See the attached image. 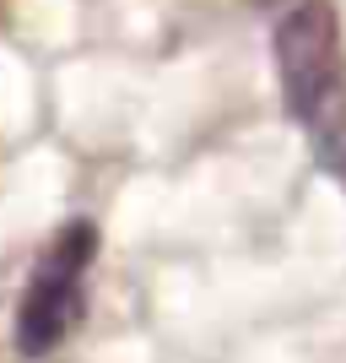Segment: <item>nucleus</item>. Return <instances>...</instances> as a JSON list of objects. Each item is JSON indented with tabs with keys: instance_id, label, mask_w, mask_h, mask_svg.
<instances>
[{
	"instance_id": "obj_3",
	"label": "nucleus",
	"mask_w": 346,
	"mask_h": 363,
	"mask_svg": "<svg viewBox=\"0 0 346 363\" xmlns=\"http://www.w3.org/2000/svg\"><path fill=\"white\" fill-rule=\"evenodd\" d=\"M249 6H282V0H249Z\"/></svg>"
},
{
	"instance_id": "obj_1",
	"label": "nucleus",
	"mask_w": 346,
	"mask_h": 363,
	"mask_svg": "<svg viewBox=\"0 0 346 363\" xmlns=\"http://www.w3.org/2000/svg\"><path fill=\"white\" fill-rule=\"evenodd\" d=\"M98 260V228L92 223H65L44 244V255L33 260V277L16 298V352L44 358L76 331V320L87 309V277Z\"/></svg>"
},
{
	"instance_id": "obj_2",
	"label": "nucleus",
	"mask_w": 346,
	"mask_h": 363,
	"mask_svg": "<svg viewBox=\"0 0 346 363\" xmlns=\"http://www.w3.org/2000/svg\"><path fill=\"white\" fill-rule=\"evenodd\" d=\"M271 65H276L287 114L308 130L319 120V108L346 87V49H341V22H335L330 0H292L276 16Z\"/></svg>"
}]
</instances>
